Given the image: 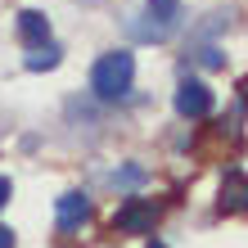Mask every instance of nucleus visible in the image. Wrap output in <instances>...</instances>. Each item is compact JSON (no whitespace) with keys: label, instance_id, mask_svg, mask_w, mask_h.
Listing matches in <instances>:
<instances>
[{"label":"nucleus","instance_id":"obj_1","mask_svg":"<svg viewBox=\"0 0 248 248\" xmlns=\"http://www.w3.org/2000/svg\"><path fill=\"white\" fill-rule=\"evenodd\" d=\"M131 81H136V59H131V50H108V54H99L95 68H91V91L99 99H122L131 91Z\"/></svg>","mask_w":248,"mask_h":248},{"label":"nucleus","instance_id":"obj_2","mask_svg":"<svg viewBox=\"0 0 248 248\" xmlns=\"http://www.w3.org/2000/svg\"><path fill=\"white\" fill-rule=\"evenodd\" d=\"M154 221H158V208L149 199H126L113 212V230H122V235H154Z\"/></svg>","mask_w":248,"mask_h":248},{"label":"nucleus","instance_id":"obj_3","mask_svg":"<svg viewBox=\"0 0 248 248\" xmlns=\"http://www.w3.org/2000/svg\"><path fill=\"white\" fill-rule=\"evenodd\" d=\"M176 113H181V118H208V113H212V91L203 81L185 77L176 86Z\"/></svg>","mask_w":248,"mask_h":248},{"label":"nucleus","instance_id":"obj_4","mask_svg":"<svg viewBox=\"0 0 248 248\" xmlns=\"http://www.w3.org/2000/svg\"><path fill=\"white\" fill-rule=\"evenodd\" d=\"M54 217H59V230H77L86 217H91V199L77 194V189H68V194L54 203Z\"/></svg>","mask_w":248,"mask_h":248},{"label":"nucleus","instance_id":"obj_5","mask_svg":"<svg viewBox=\"0 0 248 248\" xmlns=\"http://www.w3.org/2000/svg\"><path fill=\"white\" fill-rule=\"evenodd\" d=\"M18 36H23L32 50L50 46V18H46L41 9H23V14H18Z\"/></svg>","mask_w":248,"mask_h":248},{"label":"nucleus","instance_id":"obj_6","mask_svg":"<svg viewBox=\"0 0 248 248\" xmlns=\"http://www.w3.org/2000/svg\"><path fill=\"white\" fill-rule=\"evenodd\" d=\"M221 212H248V176L244 171H226V181H221Z\"/></svg>","mask_w":248,"mask_h":248},{"label":"nucleus","instance_id":"obj_7","mask_svg":"<svg viewBox=\"0 0 248 248\" xmlns=\"http://www.w3.org/2000/svg\"><path fill=\"white\" fill-rule=\"evenodd\" d=\"M122 27H126V36H136V41H167V36H171L167 27H158V23L149 18V14H126Z\"/></svg>","mask_w":248,"mask_h":248},{"label":"nucleus","instance_id":"obj_8","mask_svg":"<svg viewBox=\"0 0 248 248\" xmlns=\"http://www.w3.org/2000/svg\"><path fill=\"white\" fill-rule=\"evenodd\" d=\"M144 14L158 23V27H176V18H181V0H144Z\"/></svg>","mask_w":248,"mask_h":248},{"label":"nucleus","instance_id":"obj_9","mask_svg":"<svg viewBox=\"0 0 248 248\" xmlns=\"http://www.w3.org/2000/svg\"><path fill=\"white\" fill-rule=\"evenodd\" d=\"M59 59H63V50L50 41V46H41V50H32V54H27V59H23V68H27V72H50V68H59Z\"/></svg>","mask_w":248,"mask_h":248},{"label":"nucleus","instance_id":"obj_10","mask_svg":"<svg viewBox=\"0 0 248 248\" xmlns=\"http://www.w3.org/2000/svg\"><path fill=\"white\" fill-rule=\"evenodd\" d=\"M199 63H203V68H221V54H217L212 46H203V50H199Z\"/></svg>","mask_w":248,"mask_h":248},{"label":"nucleus","instance_id":"obj_11","mask_svg":"<svg viewBox=\"0 0 248 248\" xmlns=\"http://www.w3.org/2000/svg\"><path fill=\"white\" fill-rule=\"evenodd\" d=\"M140 181V167H126L122 176H113V185H136Z\"/></svg>","mask_w":248,"mask_h":248},{"label":"nucleus","instance_id":"obj_12","mask_svg":"<svg viewBox=\"0 0 248 248\" xmlns=\"http://www.w3.org/2000/svg\"><path fill=\"white\" fill-rule=\"evenodd\" d=\"M9 199H14V185H9V176H0V208H5Z\"/></svg>","mask_w":248,"mask_h":248},{"label":"nucleus","instance_id":"obj_13","mask_svg":"<svg viewBox=\"0 0 248 248\" xmlns=\"http://www.w3.org/2000/svg\"><path fill=\"white\" fill-rule=\"evenodd\" d=\"M0 248H14V230L9 226H0Z\"/></svg>","mask_w":248,"mask_h":248},{"label":"nucleus","instance_id":"obj_14","mask_svg":"<svg viewBox=\"0 0 248 248\" xmlns=\"http://www.w3.org/2000/svg\"><path fill=\"white\" fill-rule=\"evenodd\" d=\"M149 248H167V244H158V239H154V244H149Z\"/></svg>","mask_w":248,"mask_h":248}]
</instances>
